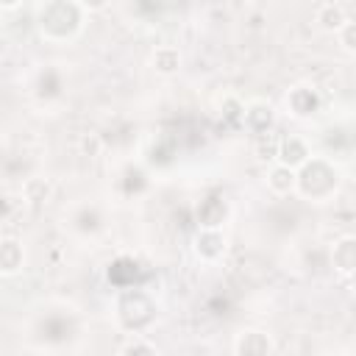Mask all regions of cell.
Masks as SVG:
<instances>
[{"mask_svg": "<svg viewBox=\"0 0 356 356\" xmlns=\"http://www.w3.org/2000/svg\"><path fill=\"white\" fill-rule=\"evenodd\" d=\"M328 356H350V353H345V350H342V353H328Z\"/></svg>", "mask_w": 356, "mask_h": 356, "instance_id": "cell-22", "label": "cell"}, {"mask_svg": "<svg viewBox=\"0 0 356 356\" xmlns=\"http://www.w3.org/2000/svg\"><path fill=\"white\" fill-rule=\"evenodd\" d=\"M86 22V3L78 0H47L33 8V25L44 42H72Z\"/></svg>", "mask_w": 356, "mask_h": 356, "instance_id": "cell-1", "label": "cell"}, {"mask_svg": "<svg viewBox=\"0 0 356 356\" xmlns=\"http://www.w3.org/2000/svg\"><path fill=\"white\" fill-rule=\"evenodd\" d=\"M22 195H25V200H31V203H42V200L47 197V184L31 178V181L22 186Z\"/></svg>", "mask_w": 356, "mask_h": 356, "instance_id": "cell-20", "label": "cell"}, {"mask_svg": "<svg viewBox=\"0 0 356 356\" xmlns=\"http://www.w3.org/2000/svg\"><path fill=\"white\" fill-rule=\"evenodd\" d=\"M225 220H228V200L222 195H209V197H203L197 203V222H200V228L220 231Z\"/></svg>", "mask_w": 356, "mask_h": 356, "instance_id": "cell-10", "label": "cell"}, {"mask_svg": "<svg viewBox=\"0 0 356 356\" xmlns=\"http://www.w3.org/2000/svg\"><path fill=\"white\" fill-rule=\"evenodd\" d=\"M234 356H273V337L261 328H242L234 337Z\"/></svg>", "mask_w": 356, "mask_h": 356, "instance_id": "cell-8", "label": "cell"}, {"mask_svg": "<svg viewBox=\"0 0 356 356\" xmlns=\"http://www.w3.org/2000/svg\"><path fill=\"white\" fill-rule=\"evenodd\" d=\"M245 131H250L253 136H264L273 134L275 128V106L267 100H248L242 108V122Z\"/></svg>", "mask_w": 356, "mask_h": 356, "instance_id": "cell-5", "label": "cell"}, {"mask_svg": "<svg viewBox=\"0 0 356 356\" xmlns=\"http://www.w3.org/2000/svg\"><path fill=\"white\" fill-rule=\"evenodd\" d=\"M339 189V167L325 156H312L295 170V192L306 203H328Z\"/></svg>", "mask_w": 356, "mask_h": 356, "instance_id": "cell-3", "label": "cell"}, {"mask_svg": "<svg viewBox=\"0 0 356 356\" xmlns=\"http://www.w3.org/2000/svg\"><path fill=\"white\" fill-rule=\"evenodd\" d=\"M331 267H334L337 275L353 278V273H356V236L353 234H342L339 239H334V245H331Z\"/></svg>", "mask_w": 356, "mask_h": 356, "instance_id": "cell-9", "label": "cell"}, {"mask_svg": "<svg viewBox=\"0 0 356 356\" xmlns=\"http://www.w3.org/2000/svg\"><path fill=\"white\" fill-rule=\"evenodd\" d=\"M70 225H72L78 234H83V236H86V234H97V231L103 228V214H100L97 206L83 203V206H78V209L72 211Z\"/></svg>", "mask_w": 356, "mask_h": 356, "instance_id": "cell-14", "label": "cell"}, {"mask_svg": "<svg viewBox=\"0 0 356 356\" xmlns=\"http://www.w3.org/2000/svg\"><path fill=\"white\" fill-rule=\"evenodd\" d=\"M192 250L200 261L206 264H217L225 250H228V242H225V234L222 231H214V228H197L195 234V242H192Z\"/></svg>", "mask_w": 356, "mask_h": 356, "instance_id": "cell-7", "label": "cell"}, {"mask_svg": "<svg viewBox=\"0 0 356 356\" xmlns=\"http://www.w3.org/2000/svg\"><path fill=\"white\" fill-rule=\"evenodd\" d=\"M284 103H286V111H289L292 117H298V120H312V117L323 108V95H320V89H317L314 83L300 81V83H292V86H289V92L284 95Z\"/></svg>", "mask_w": 356, "mask_h": 356, "instance_id": "cell-4", "label": "cell"}, {"mask_svg": "<svg viewBox=\"0 0 356 356\" xmlns=\"http://www.w3.org/2000/svg\"><path fill=\"white\" fill-rule=\"evenodd\" d=\"M25 267V248L17 236H0V275H17Z\"/></svg>", "mask_w": 356, "mask_h": 356, "instance_id": "cell-11", "label": "cell"}, {"mask_svg": "<svg viewBox=\"0 0 356 356\" xmlns=\"http://www.w3.org/2000/svg\"><path fill=\"white\" fill-rule=\"evenodd\" d=\"M348 8L342 3H320L314 11V22L325 31V33H337L345 22H348Z\"/></svg>", "mask_w": 356, "mask_h": 356, "instance_id": "cell-13", "label": "cell"}, {"mask_svg": "<svg viewBox=\"0 0 356 356\" xmlns=\"http://www.w3.org/2000/svg\"><path fill=\"white\" fill-rule=\"evenodd\" d=\"M278 134L273 131V134H264V136H256V145H253V153H256V159L261 161V164H275V153H278Z\"/></svg>", "mask_w": 356, "mask_h": 356, "instance_id": "cell-16", "label": "cell"}, {"mask_svg": "<svg viewBox=\"0 0 356 356\" xmlns=\"http://www.w3.org/2000/svg\"><path fill=\"white\" fill-rule=\"evenodd\" d=\"M117 356H159V350H156V345H153L150 339H145V337H131V339L117 350Z\"/></svg>", "mask_w": 356, "mask_h": 356, "instance_id": "cell-17", "label": "cell"}, {"mask_svg": "<svg viewBox=\"0 0 356 356\" xmlns=\"http://www.w3.org/2000/svg\"><path fill=\"white\" fill-rule=\"evenodd\" d=\"M334 36H337V42H339V47L345 53H350V56L356 53V19H348Z\"/></svg>", "mask_w": 356, "mask_h": 356, "instance_id": "cell-19", "label": "cell"}, {"mask_svg": "<svg viewBox=\"0 0 356 356\" xmlns=\"http://www.w3.org/2000/svg\"><path fill=\"white\" fill-rule=\"evenodd\" d=\"M114 320L117 325L131 334V337H145V331H150L159 320V306H156V298L142 289V286H125L120 295H117V303H114Z\"/></svg>", "mask_w": 356, "mask_h": 356, "instance_id": "cell-2", "label": "cell"}, {"mask_svg": "<svg viewBox=\"0 0 356 356\" xmlns=\"http://www.w3.org/2000/svg\"><path fill=\"white\" fill-rule=\"evenodd\" d=\"M242 108H245V103L236 95H228L220 103V120L228 122V125H239L242 122Z\"/></svg>", "mask_w": 356, "mask_h": 356, "instance_id": "cell-18", "label": "cell"}, {"mask_svg": "<svg viewBox=\"0 0 356 356\" xmlns=\"http://www.w3.org/2000/svg\"><path fill=\"white\" fill-rule=\"evenodd\" d=\"M11 214H14V200H11V195L0 192V222H6Z\"/></svg>", "mask_w": 356, "mask_h": 356, "instance_id": "cell-21", "label": "cell"}, {"mask_svg": "<svg viewBox=\"0 0 356 356\" xmlns=\"http://www.w3.org/2000/svg\"><path fill=\"white\" fill-rule=\"evenodd\" d=\"M312 159V147L303 136L298 134H286L278 139V153H275V164L289 167V170H300L306 161Z\"/></svg>", "mask_w": 356, "mask_h": 356, "instance_id": "cell-6", "label": "cell"}, {"mask_svg": "<svg viewBox=\"0 0 356 356\" xmlns=\"http://www.w3.org/2000/svg\"><path fill=\"white\" fill-rule=\"evenodd\" d=\"M267 189L273 195H292L295 192V170L281 167V164H270L267 170Z\"/></svg>", "mask_w": 356, "mask_h": 356, "instance_id": "cell-15", "label": "cell"}, {"mask_svg": "<svg viewBox=\"0 0 356 356\" xmlns=\"http://www.w3.org/2000/svg\"><path fill=\"white\" fill-rule=\"evenodd\" d=\"M181 61H184V56H181V50L175 44H159L150 53V70L156 75H164V78L175 75L181 70Z\"/></svg>", "mask_w": 356, "mask_h": 356, "instance_id": "cell-12", "label": "cell"}]
</instances>
